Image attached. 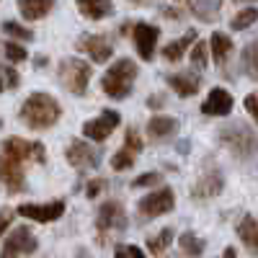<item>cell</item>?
I'll return each mask as SVG.
<instances>
[{
    "label": "cell",
    "instance_id": "1",
    "mask_svg": "<svg viewBox=\"0 0 258 258\" xmlns=\"http://www.w3.org/2000/svg\"><path fill=\"white\" fill-rule=\"evenodd\" d=\"M26 160H34L31 142H26L24 137H8L0 147V181L13 194L26 188V173H24Z\"/></svg>",
    "mask_w": 258,
    "mask_h": 258
},
{
    "label": "cell",
    "instance_id": "2",
    "mask_svg": "<svg viewBox=\"0 0 258 258\" xmlns=\"http://www.w3.org/2000/svg\"><path fill=\"white\" fill-rule=\"evenodd\" d=\"M18 116L31 129H49V126H54L59 121L62 109H59V103L49 93H31L24 101V106H21Z\"/></svg>",
    "mask_w": 258,
    "mask_h": 258
},
{
    "label": "cell",
    "instance_id": "3",
    "mask_svg": "<svg viewBox=\"0 0 258 258\" xmlns=\"http://www.w3.org/2000/svg\"><path fill=\"white\" fill-rule=\"evenodd\" d=\"M220 142L230 150L235 158H253L258 153V132L245 121H232L220 129Z\"/></svg>",
    "mask_w": 258,
    "mask_h": 258
},
{
    "label": "cell",
    "instance_id": "4",
    "mask_svg": "<svg viewBox=\"0 0 258 258\" xmlns=\"http://www.w3.org/2000/svg\"><path fill=\"white\" fill-rule=\"evenodd\" d=\"M137 73L140 70H137L135 59L121 57L119 62H114L109 68V73L103 75V80H101L103 93L109 98H126L129 93H132V85L137 80Z\"/></svg>",
    "mask_w": 258,
    "mask_h": 258
},
{
    "label": "cell",
    "instance_id": "5",
    "mask_svg": "<svg viewBox=\"0 0 258 258\" xmlns=\"http://www.w3.org/2000/svg\"><path fill=\"white\" fill-rule=\"evenodd\" d=\"M59 83L75 96H83L88 91V80H91V64L83 62L78 57H64L57 68Z\"/></svg>",
    "mask_w": 258,
    "mask_h": 258
},
{
    "label": "cell",
    "instance_id": "6",
    "mask_svg": "<svg viewBox=\"0 0 258 258\" xmlns=\"http://www.w3.org/2000/svg\"><path fill=\"white\" fill-rule=\"evenodd\" d=\"M96 230L101 235V240H106L109 235L124 232L126 230V214L124 207L119 202H103L98 209V217H96Z\"/></svg>",
    "mask_w": 258,
    "mask_h": 258
},
{
    "label": "cell",
    "instance_id": "7",
    "mask_svg": "<svg viewBox=\"0 0 258 258\" xmlns=\"http://www.w3.org/2000/svg\"><path fill=\"white\" fill-rule=\"evenodd\" d=\"M173 207H176V194H173V188L163 186V188H158V191H153V194H147V197H142L140 204H137V212L142 214V217L153 220V217H158V214L170 212Z\"/></svg>",
    "mask_w": 258,
    "mask_h": 258
},
{
    "label": "cell",
    "instance_id": "8",
    "mask_svg": "<svg viewBox=\"0 0 258 258\" xmlns=\"http://www.w3.org/2000/svg\"><path fill=\"white\" fill-rule=\"evenodd\" d=\"M64 155H68V163L78 170H91V168H98L101 165V153L98 147L83 142V140H73L64 150Z\"/></svg>",
    "mask_w": 258,
    "mask_h": 258
},
{
    "label": "cell",
    "instance_id": "9",
    "mask_svg": "<svg viewBox=\"0 0 258 258\" xmlns=\"http://www.w3.org/2000/svg\"><path fill=\"white\" fill-rule=\"evenodd\" d=\"M39 243L34 238V232L29 227H16L11 235H8V240H6V248L3 253H0V258H18V255H31L36 253Z\"/></svg>",
    "mask_w": 258,
    "mask_h": 258
},
{
    "label": "cell",
    "instance_id": "10",
    "mask_svg": "<svg viewBox=\"0 0 258 258\" xmlns=\"http://www.w3.org/2000/svg\"><path fill=\"white\" fill-rule=\"evenodd\" d=\"M119 121H121V116H119V111H111V109H103L96 119H88L83 124V135L88 137V140H106L114 129L119 126Z\"/></svg>",
    "mask_w": 258,
    "mask_h": 258
},
{
    "label": "cell",
    "instance_id": "11",
    "mask_svg": "<svg viewBox=\"0 0 258 258\" xmlns=\"http://www.w3.org/2000/svg\"><path fill=\"white\" fill-rule=\"evenodd\" d=\"M78 52H85L93 62H109L111 54H114V47H111V41L101 36V34H83L78 39Z\"/></svg>",
    "mask_w": 258,
    "mask_h": 258
},
{
    "label": "cell",
    "instance_id": "12",
    "mask_svg": "<svg viewBox=\"0 0 258 258\" xmlns=\"http://www.w3.org/2000/svg\"><path fill=\"white\" fill-rule=\"evenodd\" d=\"M21 217L26 220H36V222H54L64 214V202H49V204H21L16 209Z\"/></svg>",
    "mask_w": 258,
    "mask_h": 258
},
{
    "label": "cell",
    "instance_id": "13",
    "mask_svg": "<svg viewBox=\"0 0 258 258\" xmlns=\"http://www.w3.org/2000/svg\"><path fill=\"white\" fill-rule=\"evenodd\" d=\"M160 39V29H155L153 24H137L135 26V44H137V52L145 62H150L155 57V44Z\"/></svg>",
    "mask_w": 258,
    "mask_h": 258
},
{
    "label": "cell",
    "instance_id": "14",
    "mask_svg": "<svg viewBox=\"0 0 258 258\" xmlns=\"http://www.w3.org/2000/svg\"><path fill=\"white\" fill-rule=\"evenodd\" d=\"M202 111L207 116H227L232 111V96L225 88H212L207 101L202 103Z\"/></svg>",
    "mask_w": 258,
    "mask_h": 258
},
{
    "label": "cell",
    "instance_id": "15",
    "mask_svg": "<svg viewBox=\"0 0 258 258\" xmlns=\"http://www.w3.org/2000/svg\"><path fill=\"white\" fill-rule=\"evenodd\" d=\"M222 186H225V178H222L220 170H209V173H204L197 183H194V199L217 197V194H222Z\"/></svg>",
    "mask_w": 258,
    "mask_h": 258
},
{
    "label": "cell",
    "instance_id": "16",
    "mask_svg": "<svg viewBox=\"0 0 258 258\" xmlns=\"http://www.w3.org/2000/svg\"><path fill=\"white\" fill-rule=\"evenodd\" d=\"M165 83H168L178 96L188 98V96H194V93L199 91L202 78H199V73H170V75L165 78Z\"/></svg>",
    "mask_w": 258,
    "mask_h": 258
},
{
    "label": "cell",
    "instance_id": "17",
    "mask_svg": "<svg viewBox=\"0 0 258 258\" xmlns=\"http://www.w3.org/2000/svg\"><path fill=\"white\" fill-rule=\"evenodd\" d=\"M178 129V121L173 116H153L147 124V137L153 140V142H160V140H168L170 135H173Z\"/></svg>",
    "mask_w": 258,
    "mask_h": 258
},
{
    "label": "cell",
    "instance_id": "18",
    "mask_svg": "<svg viewBox=\"0 0 258 258\" xmlns=\"http://www.w3.org/2000/svg\"><path fill=\"white\" fill-rule=\"evenodd\" d=\"M75 3H78V11L85 18H91V21H101V18L114 13V3H111V0H75Z\"/></svg>",
    "mask_w": 258,
    "mask_h": 258
},
{
    "label": "cell",
    "instance_id": "19",
    "mask_svg": "<svg viewBox=\"0 0 258 258\" xmlns=\"http://www.w3.org/2000/svg\"><path fill=\"white\" fill-rule=\"evenodd\" d=\"M197 44V31L194 29H188L181 39H173L170 44H165V49H163V57L168 59V62H178L183 54H186V49L188 47H194Z\"/></svg>",
    "mask_w": 258,
    "mask_h": 258
},
{
    "label": "cell",
    "instance_id": "20",
    "mask_svg": "<svg viewBox=\"0 0 258 258\" xmlns=\"http://www.w3.org/2000/svg\"><path fill=\"white\" fill-rule=\"evenodd\" d=\"M238 238L243 240V245H245L253 255H258V222H255V217L245 214V217L240 220V225H238Z\"/></svg>",
    "mask_w": 258,
    "mask_h": 258
},
{
    "label": "cell",
    "instance_id": "21",
    "mask_svg": "<svg viewBox=\"0 0 258 258\" xmlns=\"http://www.w3.org/2000/svg\"><path fill=\"white\" fill-rule=\"evenodd\" d=\"M54 3L57 0H18V8L26 21H39L54 8Z\"/></svg>",
    "mask_w": 258,
    "mask_h": 258
},
{
    "label": "cell",
    "instance_id": "22",
    "mask_svg": "<svg viewBox=\"0 0 258 258\" xmlns=\"http://www.w3.org/2000/svg\"><path fill=\"white\" fill-rule=\"evenodd\" d=\"M209 52H212L214 62L222 68V64L227 62V57H230V52H232V39L222 31H214L212 39H209Z\"/></svg>",
    "mask_w": 258,
    "mask_h": 258
},
{
    "label": "cell",
    "instance_id": "23",
    "mask_svg": "<svg viewBox=\"0 0 258 258\" xmlns=\"http://www.w3.org/2000/svg\"><path fill=\"white\" fill-rule=\"evenodd\" d=\"M188 8L191 13L202 18V21H217L220 16V8H222V0H188Z\"/></svg>",
    "mask_w": 258,
    "mask_h": 258
},
{
    "label": "cell",
    "instance_id": "24",
    "mask_svg": "<svg viewBox=\"0 0 258 258\" xmlns=\"http://www.w3.org/2000/svg\"><path fill=\"white\" fill-rule=\"evenodd\" d=\"M178 243H181L183 255H188V258H199V255L204 253V240L197 238L194 232H183L181 238H178Z\"/></svg>",
    "mask_w": 258,
    "mask_h": 258
},
{
    "label": "cell",
    "instance_id": "25",
    "mask_svg": "<svg viewBox=\"0 0 258 258\" xmlns=\"http://www.w3.org/2000/svg\"><path fill=\"white\" fill-rule=\"evenodd\" d=\"M243 70H245V75L250 78V80H258V47L255 44H248L245 49H243Z\"/></svg>",
    "mask_w": 258,
    "mask_h": 258
},
{
    "label": "cell",
    "instance_id": "26",
    "mask_svg": "<svg viewBox=\"0 0 258 258\" xmlns=\"http://www.w3.org/2000/svg\"><path fill=\"white\" fill-rule=\"evenodd\" d=\"M173 243V230L170 227H165V230H160L158 235H153V238L147 240V248L153 250L155 255H160V253H165L168 250V245Z\"/></svg>",
    "mask_w": 258,
    "mask_h": 258
},
{
    "label": "cell",
    "instance_id": "27",
    "mask_svg": "<svg viewBox=\"0 0 258 258\" xmlns=\"http://www.w3.org/2000/svg\"><path fill=\"white\" fill-rule=\"evenodd\" d=\"M255 21H258V8H243L238 16L230 21V26H232L235 31H243V29H250Z\"/></svg>",
    "mask_w": 258,
    "mask_h": 258
},
{
    "label": "cell",
    "instance_id": "28",
    "mask_svg": "<svg viewBox=\"0 0 258 258\" xmlns=\"http://www.w3.org/2000/svg\"><path fill=\"white\" fill-rule=\"evenodd\" d=\"M207 54H209L207 41L197 39V44L191 47V64H194V70H204L207 68Z\"/></svg>",
    "mask_w": 258,
    "mask_h": 258
},
{
    "label": "cell",
    "instance_id": "29",
    "mask_svg": "<svg viewBox=\"0 0 258 258\" xmlns=\"http://www.w3.org/2000/svg\"><path fill=\"white\" fill-rule=\"evenodd\" d=\"M3 31H6L11 39H21V41H31V39H34V34H31L26 26L16 24V21H6V24H3Z\"/></svg>",
    "mask_w": 258,
    "mask_h": 258
},
{
    "label": "cell",
    "instance_id": "30",
    "mask_svg": "<svg viewBox=\"0 0 258 258\" xmlns=\"http://www.w3.org/2000/svg\"><path fill=\"white\" fill-rule=\"evenodd\" d=\"M135 158H137L135 153H129L126 147H121L119 153L111 158V168H114V170H126V168H132V165H135Z\"/></svg>",
    "mask_w": 258,
    "mask_h": 258
},
{
    "label": "cell",
    "instance_id": "31",
    "mask_svg": "<svg viewBox=\"0 0 258 258\" xmlns=\"http://www.w3.org/2000/svg\"><path fill=\"white\" fill-rule=\"evenodd\" d=\"M163 181V173H158V170H150V173H142V176H137L132 183V188H147V186H158Z\"/></svg>",
    "mask_w": 258,
    "mask_h": 258
},
{
    "label": "cell",
    "instance_id": "32",
    "mask_svg": "<svg viewBox=\"0 0 258 258\" xmlns=\"http://www.w3.org/2000/svg\"><path fill=\"white\" fill-rule=\"evenodd\" d=\"M124 147L129 150V153H135V155L142 153L145 142H142V137H140V132H137L135 126H129V129H126V142H124Z\"/></svg>",
    "mask_w": 258,
    "mask_h": 258
},
{
    "label": "cell",
    "instance_id": "33",
    "mask_svg": "<svg viewBox=\"0 0 258 258\" xmlns=\"http://www.w3.org/2000/svg\"><path fill=\"white\" fill-rule=\"evenodd\" d=\"M3 49H6V57H8L11 62H24V59H26V49L21 47V44H16V41H8Z\"/></svg>",
    "mask_w": 258,
    "mask_h": 258
},
{
    "label": "cell",
    "instance_id": "34",
    "mask_svg": "<svg viewBox=\"0 0 258 258\" xmlns=\"http://www.w3.org/2000/svg\"><path fill=\"white\" fill-rule=\"evenodd\" d=\"M116 258H145L137 245H116Z\"/></svg>",
    "mask_w": 258,
    "mask_h": 258
},
{
    "label": "cell",
    "instance_id": "35",
    "mask_svg": "<svg viewBox=\"0 0 258 258\" xmlns=\"http://www.w3.org/2000/svg\"><path fill=\"white\" fill-rule=\"evenodd\" d=\"M103 188H106V181H103V178H93V181H88V186H85V197L96 199Z\"/></svg>",
    "mask_w": 258,
    "mask_h": 258
},
{
    "label": "cell",
    "instance_id": "36",
    "mask_svg": "<svg viewBox=\"0 0 258 258\" xmlns=\"http://www.w3.org/2000/svg\"><path fill=\"white\" fill-rule=\"evenodd\" d=\"M0 78L6 80L8 88H16V85H18V75H16L13 68H8V64H0Z\"/></svg>",
    "mask_w": 258,
    "mask_h": 258
},
{
    "label": "cell",
    "instance_id": "37",
    "mask_svg": "<svg viewBox=\"0 0 258 258\" xmlns=\"http://www.w3.org/2000/svg\"><path fill=\"white\" fill-rule=\"evenodd\" d=\"M243 103H245V111H248V114H250V116L258 121V93L245 96V101H243Z\"/></svg>",
    "mask_w": 258,
    "mask_h": 258
},
{
    "label": "cell",
    "instance_id": "38",
    "mask_svg": "<svg viewBox=\"0 0 258 258\" xmlns=\"http://www.w3.org/2000/svg\"><path fill=\"white\" fill-rule=\"evenodd\" d=\"M13 217H16V212H13V209H0V235H3V232L11 227Z\"/></svg>",
    "mask_w": 258,
    "mask_h": 258
},
{
    "label": "cell",
    "instance_id": "39",
    "mask_svg": "<svg viewBox=\"0 0 258 258\" xmlns=\"http://www.w3.org/2000/svg\"><path fill=\"white\" fill-rule=\"evenodd\" d=\"M31 147H34V160H36V163H44V160H47L44 145H41V142H31Z\"/></svg>",
    "mask_w": 258,
    "mask_h": 258
},
{
    "label": "cell",
    "instance_id": "40",
    "mask_svg": "<svg viewBox=\"0 0 258 258\" xmlns=\"http://www.w3.org/2000/svg\"><path fill=\"white\" fill-rule=\"evenodd\" d=\"M222 258H238V253H235V248H225Z\"/></svg>",
    "mask_w": 258,
    "mask_h": 258
},
{
    "label": "cell",
    "instance_id": "41",
    "mask_svg": "<svg viewBox=\"0 0 258 258\" xmlns=\"http://www.w3.org/2000/svg\"><path fill=\"white\" fill-rule=\"evenodd\" d=\"M238 3H255V0H238Z\"/></svg>",
    "mask_w": 258,
    "mask_h": 258
},
{
    "label": "cell",
    "instance_id": "42",
    "mask_svg": "<svg viewBox=\"0 0 258 258\" xmlns=\"http://www.w3.org/2000/svg\"><path fill=\"white\" fill-rule=\"evenodd\" d=\"M132 3H150V0H132Z\"/></svg>",
    "mask_w": 258,
    "mask_h": 258
},
{
    "label": "cell",
    "instance_id": "43",
    "mask_svg": "<svg viewBox=\"0 0 258 258\" xmlns=\"http://www.w3.org/2000/svg\"><path fill=\"white\" fill-rule=\"evenodd\" d=\"M0 93H3V80H0Z\"/></svg>",
    "mask_w": 258,
    "mask_h": 258
},
{
    "label": "cell",
    "instance_id": "44",
    "mask_svg": "<svg viewBox=\"0 0 258 258\" xmlns=\"http://www.w3.org/2000/svg\"><path fill=\"white\" fill-rule=\"evenodd\" d=\"M255 47H258V41H255Z\"/></svg>",
    "mask_w": 258,
    "mask_h": 258
}]
</instances>
